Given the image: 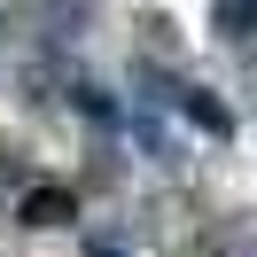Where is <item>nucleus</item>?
Masks as SVG:
<instances>
[{"label": "nucleus", "mask_w": 257, "mask_h": 257, "mask_svg": "<svg viewBox=\"0 0 257 257\" xmlns=\"http://www.w3.org/2000/svg\"><path fill=\"white\" fill-rule=\"evenodd\" d=\"M24 218H32V226H63V218H70V195H63V187H39L32 203H24Z\"/></svg>", "instance_id": "f257e3e1"}, {"label": "nucleus", "mask_w": 257, "mask_h": 257, "mask_svg": "<svg viewBox=\"0 0 257 257\" xmlns=\"http://www.w3.org/2000/svg\"><path fill=\"white\" fill-rule=\"evenodd\" d=\"M218 24H226V39H249V24H257V0H218Z\"/></svg>", "instance_id": "f03ea898"}]
</instances>
